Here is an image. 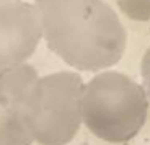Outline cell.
Here are the masks:
<instances>
[{
	"mask_svg": "<svg viewBox=\"0 0 150 145\" xmlns=\"http://www.w3.org/2000/svg\"><path fill=\"white\" fill-rule=\"evenodd\" d=\"M46 42L70 67L98 72L124 56L127 33L105 0H34Z\"/></svg>",
	"mask_w": 150,
	"mask_h": 145,
	"instance_id": "obj_1",
	"label": "cell"
},
{
	"mask_svg": "<svg viewBox=\"0 0 150 145\" xmlns=\"http://www.w3.org/2000/svg\"><path fill=\"white\" fill-rule=\"evenodd\" d=\"M149 98L144 86L121 72L108 70L83 85L82 122L109 144L129 142L145 126Z\"/></svg>",
	"mask_w": 150,
	"mask_h": 145,
	"instance_id": "obj_2",
	"label": "cell"
},
{
	"mask_svg": "<svg viewBox=\"0 0 150 145\" xmlns=\"http://www.w3.org/2000/svg\"><path fill=\"white\" fill-rule=\"evenodd\" d=\"M83 80L75 72L38 77L23 101V121L39 145H67L82 126Z\"/></svg>",
	"mask_w": 150,
	"mask_h": 145,
	"instance_id": "obj_3",
	"label": "cell"
},
{
	"mask_svg": "<svg viewBox=\"0 0 150 145\" xmlns=\"http://www.w3.org/2000/svg\"><path fill=\"white\" fill-rule=\"evenodd\" d=\"M41 37L34 5L21 0L0 4V77L26 64Z\"/></svg>",
	"mask_w": 150,
	"mask_h": 145,
	"instance_id": "obj_4",
	"label": "cell"
},
{
	"mask_svg": "<svg viewBox=\"0 0 150 145\" xmlns=\"http://www.w3.org/2000/svg\"><path fill=\"white\" fill-rule=\"evenodd\" d=\"M36 78L38 72L28 64L0 77V145H31L34 142L23 121V101Z\"/></svg>",
	"mask_w": 150,
	"mask_h": 145,
	"instance_id": "obj_5",
	"label": "cell"
},
{
	"mask_svg": "<svg viewBox=\"0 0 150 145\" xmlns=\"http://www.w3.org/2000/svg\"><path fill=\"white\" fill-rule=\"evenodd\" d=\"M127 18L134 21L150 20V0H112Z\"/></svg>",
	"mask_w": 150,
	"mask_h": 145,
	"instance_id": "obj_6",
	"label": "cell"
},
{
	"mask_svg": "<svg viewBox=\"0 0 150 145\" xmlns=\"http://www.w3.org/2000/svg\"><path fill=\"white\" fill-rule=\"evenodd\" d=\"M140 74L144 78V90L147 93V98L150 101V47L145 51L142 57V62H140Z\"/></svg>",
	"mask_w": 150,
	"mask_h": 145,
	"instance_id": "obj_7",
	"label": "cell"
},
{
	"mask_svg": "<svg viewBox=\"0 0 150 145\" xmlns=\"http://www.w3.org/2000/svg\"><path fill=\"white\" fill-rule=\"evenodd\" d=\"M7 2H18V0H0V4H7Z\"/></svg>",
	"mask_w": 150,
	"mask_h": 145,
	"instance_id": "obj_8",
	"label": "cell"
}]
</instances>
